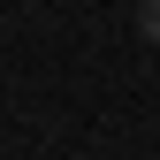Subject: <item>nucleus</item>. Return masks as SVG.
<instances>
[{"instance_id": "1", "label": "nucleus", "mask_w": 160, "mask_h": 160, "mask_svg": "<svg viewBox=\"0 0 160 160\" xmlns=\"http://www.w3.org/2000/svg\"><path fill=\"white\" fill-rule=\"evenodd\" d=\"M137 38L160 46V0H137Z\"/></svg>"}]
</instances>
